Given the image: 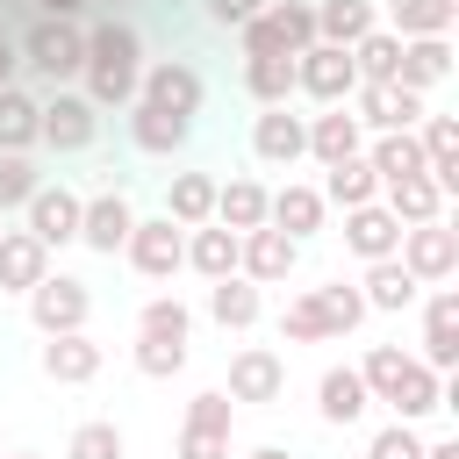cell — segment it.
I'll use <instances>...</instances> for the list:
<instances>
[{"mask_svg":"<svg viewBox=\"0 0 459 459\" xmlns=\"http://www.w3.org/2000/svg\"><path fill=\"white\" fill-rule=\"evenodd\" d=\"M359 380H366V394L387 402L402 423L445 409V373H430V366H423L416 351H402V344H373V351L359 359Z\"/></svg>","mask_w":459,"mask_h":459,"instance_id":"obj_1","label":"cell"},{"mask_svg":"<svg viewBox=\"0 0 459 459\" xmlns=\"http://www.w3.org/2000/svg\"><path fill=\"white\" fill-rule=\"evenodd\" d=\"M79 79H86V100L93 108H129L136 100V79H143V36L129 29V22H93L86 29V65H79Z\"/></svg>","mask_w":459,"mask_h":459,"instance_id":"obj_2","label":"cell"},{"mask_svg":"<svg viewBox=\"0 0 459 459\" xmlns=\"http://www.w3.org/2000/svg\"><path fill=\"white\" fill-rule=\"evenodd\" d=\"M366 294L359 280H323V287H301L287 308H280V337L287 344H330V337H351L366 323Z\"/></svg>","mask_w":459,"mask_h":459,"instance_id":"obj_3","label":"cell"},{"mask_svg":"<svg viewBox=\"0 0 459 459\" xmlns=\"http://www.w3.org/2000/svg\"><path fill=\"white\" fill-rule=\"evenodd\" d=\"M237 43H244V57H294V50L316 43V7L308 0H265L237 29Z\"/></svg>","mask_w":459,"mask_h":459,"instance_id":"obj_4","label":"cell"},{"mask_svg":"<svg viewBox=\"0 0 459 459\" xmlns=\"http://www.w3.org/2000/svg\"><path fill=\"white\" fill-rule=\"evenodd\" d=\"M22 65H29L36 79H50V86L79 79V65H86V29L65 22V14H36V22L22 29Z\"/></svg>","mask_w":459,"mask_h":459,"instance_id":"obj_5","label":"cell"},{"mask_svg":"<svg viewBox=\"0 0 459 459\" xmlns=\"http://www.w3.org/2000/svg\"><path fill=\"white\" fill-rule=\"evenodd\" d=\"M394 258H402V265H409L423 287H445V280L459 273V230H452L445 215H430V222H402Z\"/></svg>","mask_w":459,"mask_h":459,"instance_id":"obj_6","label":"cell"},{"mask_svg":"<svg viewBox=\"0 0 459 459\" xmlns=\"http://www.w3.org/2000/svg\"><path fill=\"white\" fill-rule=\"evenodd\" d=\"M122 258H129L143 280H172V273L186 265V230H179L172 215H136L129 237H122Z\"/></svg>","mask_w":459,"mask_h":459,"instance_id":"obj_7","label":"cell"},{"mask_svg":"<svg viewBox=\"0 0 459 459\" xmlns=\"http://www.w3.org/2000/svg\"><path fill=\"white\" fill-rule=\"evenodd\" d=\"M351 86H359V65H351L344 43H308V50H294V93L337 108V100H351Z\"/></svg>","mask_w":459,"mask_h":459,"instance_id":"obj_8","label":"cell"},{"mask_svg":"<svg viewBox=\"0 0 459 459\" xmlns=\"http://www.w3.org/2000/svg\"><path fill=\"white\" fill-rule=\"evenodd\" d=\"M230 423H237V402L222 387H201L179 423V459H230Z\"/></svg>","mask_w":459,"mask_h":459,"instance_id":"obj_9","label":"cell"},{"mask_svg":"<svg viewBox=\"0 0 459 459\" xmlns=\"http://www.w3.org/2000/svg\"><path fill=\"white\" fill-rule=\"evenodd\" d=\"M136 100H151V108H172V115H201V100H208V79L186 65V57H143V79H136Z\"/></svg>","mask_w":459,"mask_h":459,"instance_id":"obj_10","label":"cell"},{"mask_svg":"<svg viewBox=\"0 0 459 459\" xmlns=\"http://www.w3.org/2000/svg\"><path fill=\"white\" fill-rule=\"evenodd\" d=\"M86 316H93L86 280H72V273H43V280L29 287V323H36L43 337H57V330H86Z\"/></svg>","mask_w":459,"mask_h":459,"instance_id":"obj_11","label":"cell"},{"mask_svg":"<svg viewBox=\"0 0 459 459\" xmlns=\"http://www.w3.org/2000/svg\"><path fill=\"white\" fill-rule=\"evenodd\" d=\"M230 402H251V409H273V402H287V359L273 351V344H244V351H230V387H222Z\"/></svg>","mask_w":459,"mask_h":459,"instance_id":"obj_12","label":"cell"},{"mask_svg":"<svg viewBox=\"0 0 459 459\" xmlns=\"http://www.w3.org/2000/svg\"><path fill=\"white\" fill-rule=\"evenodd\" d=\"M351 122L373 129V136H380V129H416V122H423V93H416V86H394V79H387V86H366V79H359V86H351Z\"/></svg>","mask_w":459,"mask_h":459,"instance_id":"obj_13","label":"cell"},{"mask_svg":"<svg viewBox=\"0 0 459 459\" xmlns=\"http://www.w3.org/2000/svg\"><path fill=\"white\" fill-rule=\"evenodd\" d=\"M294 265H301V244H294L287 230L258 222V230H244V237H237V273H244V280H258V287H280Z\"/></svg>","mask_w":459,"mask_h":459,"instance_id":"obj_14","label":"cell"},{"mask_svg":"<svg viewBox=\"0 0 459 459\" xmlns=\"http://www.w3.org/2000/svg\"><path fill=\"white\" fill-rule=\"evenodd\" d=\"M93 129H100V108L86 100V93H50L43 100V122H36V143H50V151H86L93 143Z\"/></svg>","mask_w":459,"mask_h":459,"instance_id":"obj_15","label":"cell"},{"mask_svg":"<svg viewBox=\"0 0 459 459\" xmlns=\"http://www.w3.org/2000/svg\"><path fill=\"white\" fill-rule=\"evenodd\" d=\"M36 366H43V380H57V387H86V380L108 366V351H100L86 330H57V337L36 344Z\"/></svg>","mask_w":459,"mask_h":459,"instance_id":"obj_16","label":"cell"},{"mask_svg":"<svg viewBox=\"0 0 459 459\" xmlns=\"http://www.w3.org/2000/svg\"><path fill=\"white\" fill-rule=\"evenodd\" d=\"M129 222H136V208H129V194H122V186H100L93 201H79V244H86V251H100V258H115V251H122Z\"/></svg>","mask_w":459,"mask_h":459,"instance_id":"obj_17","label":"cell"},{"mask_svg":"<svg viewBox=\"0 0 459 459\" xmlns=\"http://www.w3.org/2000/svg\"><path fill=\"white\" fill-rule=\"evenodd\" d=\"M22 215H29V237H36L43 251L79 244V194H72V186H36V194L22 201Z\"/></svg>","mask_w":459,"mask_h":459,"instance_id":"obj_18","label":"cell"},{"mask_svg":"<svg viewBox=\"0 0 459 459\" xmlns=\"http://www.w3.org/2000/svg\"><path fill=\"white\" fill-rule=\"evenodd\" d=\"M251 158H258V165H301V158H308V122L287 115V108H258V122H251Z\"/></svg>","mask_w":459,"mask_h":459,"instance_id":"obj_19","label":"cell"},{"mask_svg":"<svg viewBox=\"0 0 459 459\" xmlns=\"http://www.w3.org/2000/svg\"><path fill=\"white\" fill-rule=\"evenodd\" d=\"M430 373H452L459 366V294L452 287H437L430 301H423V351H416Z\"/></svg>","mask_w":459,"mask_h":459,"instance_id":"obj_20","label":"cell"},{"mask_svg":"<svg viewBox=\"0 0 459 459\" xmlns=\"http://www.w3.org/2000/svg\"><path fill=\"white\" fill-rule=\"evenodd\" d=\"M359 294H366V308H380V316H402V308H416V301H423V280H416L402 258H366V280H359Z\"/></svg>","mask_w":459,"mask_h":459,"instance_id":"obj_21","label":"cell"},{"mask_svg":"<svg viewBox=\"0 0 459 459\" xmlns=\"http://www.w3.org/2000/svg\"><path fill=\"white\" fill-rule=\"evenodd\" d=\"M186 136H194V122H186V115L151 108V100H129V143H136L143 158H172Z\"/></svg>","mask_w":459,"mask_h":459,"instance_id":"obj_22","label":"cell"},{"mask_svg":"<svg viewBox=\"0 0 459 459\" xmlns=\"http://www.w3.org/2000/svg\"><path fill=\"white\" fill-rule=\"evenodd\" d=\"M394 244H402V222H394L380 201L344 208V251H351V258H394Z\"/></svg>","mask_w":459,"mask_h":459,"instance_id":"obj_23","label":"cell"},{"mask_svg":"<svg viewBox=\"0 0 459 459\" xmlns=\"http://www.w3.org/2000/svg\"><path fill=\"white\" fill-rule=\"evenodd\" d=\"M366 409H373V394H366L359 366H330V373L316 380V416H323V423H337V430H344V423H359Z\"/></svg>","mask_w":459,"mask_h":459,"instance_id":"obj_24","label":"cell"},{"mask_svg":"<svg viewBox=\"0 0 459 459\" xmlns=\"http://www.w3.org/2000/svg\"><path fill=\"white\" fill-rule=\"evenodd\" d=\"M445 72H452V43H445V36H402L394 86H416V93H430Z\"/></svg>","mask_w":459,"mask_h":459,"instance_id":"obj_25","label":"cell"},{"mask_svg":"<svg viewBox=\"0 0 459 459\" xmlns=\"http://www.w3.org/2000/svg\"><path fill=\"white\" fill-rule=\"evenodd\" d=\"M351 151H366V129L351 122L344 100L323 108V115H308V158H316V165H337V158H351Z\"/></svg>","mask_w":459,"mask_h":459,"instance_id":"obj_26","label":"cell"},{"mask_svg":"<svg viewBox=\"0 0 459 459\" xmlns=\"http://www.w3.org/2000/svg\"><path fill=\"white\" fill-rule=\"evenodd\" d=\"M265 222H273V230H287V237L301 244V237H316V230H323V194H316V186H301V179H287L280 194H265Z\"/></svg>","mask_w":459,"mask_h":459,"instance_id":"obj_27","label":"cell"},{"mask_svg":"<svg viewBox=\"0 0 459 459\" xmlns=\"http://www.w3.org/2000/svg\"><path fill=\"white\" fill-rule=\"evenodd\" d=\"M208 316H215L222 330H251V323L265 316V294H258V280H244V273H222V280H208Z\"/></svg>","mask_w":459,"mask_h":459,"instance_id":"obj_28","label":"cell"},{"mask_svg":"<svg viewBox=\"0 0 459 459\" xmlns=\"http://www.w3.org/2000/svg\"><path fill=\"white\" fill-rule=\"evenodd\" d=\"M50 273V251L29 230H0V294H29Z\"/></svg>","mask_w":459,"mask_h":459,"instance_id":"obj_29","label":"cell"},{"mask_svg":"<svg viewBox=\"0 0 459 459\" xmlns=\"http://www.w3.org/2000/svg\"><path fill=\"white\" fill-rule=\"evenodd\" d=\"M323 172H330V179L316 186L323 208H366V201H380V179H373L366 151H351V158H337V165H323Z\"/></svg>","mask_w":459,"mask_h":459,"instance_id":"obj_30","label":"cell"},{"mask_svg":"<svg viewBox=\"0 0 459 459\" xmlns=\"http://www.w3.org/2000/svg\"><path fill=\"white\" fill-rule=\"evenodd\" d=\"M316 7V43H359L366 29H380V7L373 0H308Z\"/></svg>","mask_w":459,"mask_h":459,"instance_id":"obj_31","label":"cell"},{"mask_svg":"<svg viewBox=\"0 0 459 459\" xmlns=\"http://www.w3.org/2000/svg\"><path fill=\"white\" fill-rule=\"evenodd\" d=\"M380 208L394 222H430V215H445V194H437L430 172H409V179H387L380 186Z\"/></svg>","mask_w":459,"mask_h":459,"instance_id":"obj_32","label":"cell"},{"mask_svg":"<svg viewBox=\"0 0 459 459\" xmlns=\"http://www.w3.org/2000/svg\"><path fill=\"white\" fill-rule=\"evenodd\" d=\"M136 337L143 344H194V308L179 294H151L136 308Z\"/></svg>","mask_w":459,"mask_h":459,"instance_id":"obj_33","label":"cell"},{"mask_svg":"<svg viewBox=\"0 0 459 459\" xmlns=\"http://www.w3.org/2000/svg\"><path fill=\"white\" fill-rule=\"evenodd\" d=\"M366 165H373V179H380V186H387V179L423 172V143H416V129H380V136L366 143Z\"/></svg>","mask_w":459,"mask_h":459,"instance_id":"obj_34","label":"cell"},{"mask_svg":"<svg viewBox=\"0 0 459 459\" xmlns=\"http://www.w3.org/2000/svg\"><path fill=\"white\" fill-rule=\"evenodd\" d=\"M165 215H172L179 230L215 222V179H208V172H172V186H165Z\"/></svg>","mask_w":459,"mask_h":459,"instance_id":"obj_35","label":"cell"},{"mask_svg":"<svg viewBox=\"0 0 459 459\" xmlns=\"http://www.w3.org/2000/svg\"><path fill=\"white\" fill-rule=\"evenodd\" d=\"M452 22H459V0H387L380 29H394V36H452Z\"/></svg>","mask_w":459,"mask_h":459,"instance_id":"obj_36","label":"cell"},{"mask_svg":"<svg viewBox=\"0 0 459 459\" xmlns=\"http://www.w3.org/2000/svg\"><path fill=\"white\" fill-rule=\"evenodd\" d=\"M215 222L237 230V237L258 230V222H265V186H258V179H215Z\"/></svg>","mask_w":459,"mask_h":459,"instance_id":"obj_37","label":"cell"},{"mask_svg":"<svg viewBox=\"0 0 459 459\" xmlns=\"http://www.w3.org/2000/svg\"><path fill=\"white\" fill-rule=\"evenodd\" d=\"M186 265H194L201 280H222V273H237V230H222V222H201V230H186Z\"/></svg>","mask_w":459,"mask_h":459,"instance_id":"obj_38","label":"cell"},{"mask_svg":"<svg viewBox=\"0 0 459 459\" xmlns=\"http://www.w3.org/2000/svg\"><path fill=\"white\" fill-rule=\"evenodd\" d=\"M244 93L258 108H287L294 100V57H244Z\"/></svg>","mask_w":459,"mask_h":459,"instance_id":"obj_39","label":"cell"},{"mask_svg":"<svg viewBox=\"0 0 459 459\" xmlns=\"http://www.w3.org/2000/svg\"><path fill=\"white\" fill-rule=\"evenodd\" d=\"M36 122H43V100L22 93V86H0V151H29Z\"/></svg>","mask_w":459,"mask_h":459,"instance_id":"obj_40","label":"cell"},{"mask_svg":"<svg viewBox=\"0 0 459 459\" xmlns=\"http://www.w3.org/2000/svg\"><path fill=\"white\" fill-rule=\"evenodd\" d=\"M394 57H402V36H394V29H366V36L351 43V65H359L366 86H387V79H394Z\"/></svg>","mask_w":459,"mask_h":459,"instance_id":"obj_41","label":"cell"},{"mask_svg":"<svg viewBox=\"0 0 459 459\" xmlns=\"http://www.w3.org/2000/svg\"><path fill=\"white\" fill-rule=\"evenodd\" d=\"M129 452V437H122V423H108V416H86L79 430H72V445H65V459H122Z\"/></svg>","mask_w":459,"mask_h":459,"instance_id":"obj_42","label":"cell"},{"mask_svg":"<svg viewBox=\"0 0 459 459\" xmlns=\"http://www.w3.org/2000/svg\"><path fill=\"white\" fill-rule=\"evenodd\" d=\"M36 186H43V172L29 165V151H0V215H7V208H22Z\"/></svg>","mask_w":459,"mask_h":459,"instance_id":"obj_43","label":"cell"},{"mask_svg":"<svg viewBox=\"0 0 459 459\" xmlns=\"http://www.w3.org/2000/svg\"><path fill=\"white\" fill-rule=\"evenodd\" d=\"M416 143H423V165H430V158H459V122L423 108V122H416Z\"/></svg>","mask_w":459,"mask_h":459,"instance_id":"obj_44","label":"cell"},{"mask_svg":"<svg viewBox=\"0 0 459 459\" xmlns=\"http://www.w3.org/2000/svg\"><path fill=\"white\" fill-rule=\"evenodd\" d=\"M366 459H423V437H416V423H387V430H373V445H366Z\"/></svg>","mask_w":459,"mask_h":459,"instance_id":"obj_45","label":"cell"},{"mask_svg":"<svg viewBox=\"0 0 459 459\" xmlns=\"http://www.w3.org/2000/svg\"><path fill=\"white\" fill-rule=\"evenodd\" d=\"M201 7H208V22H222V29H244V22H251L265 0H201Z\"/></svg>","mask_w":459,"mask_h":459,"instance_id":"obj_46","label":"cell"},{"mask_svg":"<svg viewBox=\"0 0 459 459\" xmlns=\"http://www.w3.org/2000/svg\"><path fill=\"white\" fill-rule=\"evenodd\" d=\"M36 7H43V14H65V22H79L93 0H36Z\"/></svg>","mask_w":459,"mask_h":459,"instance_id":"obj_47","label":"cell"},{"mask_svg":"<svg viewBox=\"0 0 459 459\" xmlns=\"http://www.w3.org/2000/svg\"><path fill=\"white\" fill-rule=\"evenodd\" d=\"M14 65H22V50H14L7 36H0V86H14Z\"/></svg>","mask_w":459,"mask_h":459,"instance_id":"obj_48","label":"cell"},{"mask_svg":"<svg viewBox=\"0 0 459 459\" xmlns=\"http://www.w3.org/2000/svg\"><path fill=\"white\" fill-rule=\"evenodd\" d=\"M423 459H459V437H437V445H423Z\"/></svg>","mask_w":459,"mask_h":459,"instance_id":"obj_49","label":"cell"},{"mask_svg":"<svg viewBox=\"0 0 459 459\" xmlns=\"http://www.w3.org/2000/svg\"><path fill=\"white\" fill-rule=\"evenodd\" d=\"M244 459H294L287 445H258V452H244Z\"/></svg>","mask_w":459,"mask_h":459,"instance_id":"obj_50","label":"cell"},{"mask_svg":"<svg viewBox=\"0 0 459 459\" xmlns=\"http://www.w3.org/2000/svg\"><path fill=\"white\" fill-rule=\"evenodd\" d=\"M7 459H36V452H7Z\"/></svg>","mask_w":459,"mask_h":459,"instance_id":"obj_51","label":"cell"},{"mask_svg":"<svg viewBox=\"0 0 459 459\" xmlns=\"http://www.w3.org/2000/svg\"><path fill=\"white\" fill-rule=\"evenodd\" d=\"M115 7H129V0H115Z\"/></svg>","mask_w":459,"mask_h":459,"instance_id":"obj_52","label":"cell"}]
</instances>
